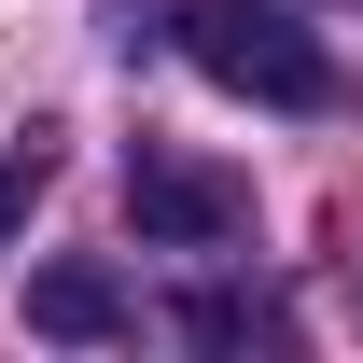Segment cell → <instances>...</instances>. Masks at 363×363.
<instances>
[{
	"instance_id": "6da1fadb",
	"label": "cell",
	"mask_w": 363,
	"mask_h": 363,
	"mask_svg": "<svg viewBox=\"0 0 363 363\" xmlns=\"http://www.w3.org/2000/svg\"><path fill=\"white\" fill-rule=\"evenodd\" d=\"M168 43L210 70L224 98H252V112H335V56L279 14V0H168Z\"/></svg>"
},
{
	"instance_id": "7a4b0ae2",
	"label": "cell",
	"mask_w": 363,
	"mask_h": 363,
	"mask_svg": "<svg viewBox=\"0 0 363 363\" xmlns=\"http://www.w3.org/2000/svg\"><path fill=\"white\" fill-rule=\"evenodd\" d=\"M126 224L154 252H224V238H252V182L210 154H126Z\"/></svg>"
},
{
	"instance_id": "3957f363",
	"label": "cell",
	"mask_w": 363,
	"mask_h": 363,
	"mask_svg": "<svg viewBox=\"0 0 363 363\" xmlns=\"http://www.w3.org/2000/svg\"><path fill=\"white\" fill-rule=\"evenodd\" d=\"M28 321L70 335V350H98V335L126 321V294H112V266H43V279H28Z\"/></svg>"
},
{
	"instance_id": "277c9868",
	"label": "cell",
	"mask_w": 363,
	"mask_h": 363,
	"mask_svg": "<svg viewBox=\"0 0 363 363\" xmlns=\"http://www.w3.org/2000/svg\"><path fill=\"white\" fill-rule=\"evenodd\" d=\"M43 182H56V154H43V140H14V154H0V252L28 238V210H43Z\"/></svg>"
},
{
	"instance_id": "5b68a950",
	"label": "cell",
	"mask_w": 363,
	"mask_h": 363,
	"mask_svg": "<svg viewBox=\"0 0 363 363\" xmlns=\"http://www.w3.org/2000/svg\"><path fill=\"white\" fill-rule=\"evenodd\" d=\"M182 321H196L210 350H238V335H279V321H266V308H238V294H196V308H182Z\"/></svg>"
}]
</instances>
